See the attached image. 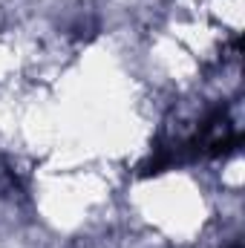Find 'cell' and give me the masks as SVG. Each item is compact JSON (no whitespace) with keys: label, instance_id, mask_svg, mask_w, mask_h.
I'll return each mask as SVG.
<instances>
[{"label":"cell","instance_id":"1","mask_svg":"<svg viewBox=\"0 0 245 248\" xmlns=\"http://www.w3.org/2000/svg\"><path fill=\"white\" fill-rule=\"evenodd\" d=\"M228 248H243V246H240V243H231V246H228Z\"/></svg>","mask_w":245,"mask_h":248}]
</instances>
